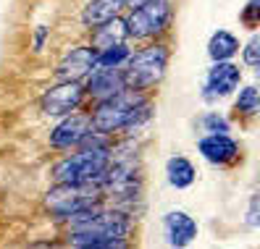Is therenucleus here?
<instances>
[{
    "label": "nucleus",
    "instance_id": "nucleus-1",
    "mask_svg": "<svg viewBox=\"0 0 260 249\" xmlns=\"http://www.w3.org/2000/svg\"><path fill=\"white\" fill-rule=\"evenodd\" d=\"M111 163V147H79V152L53 165L55 184H100Z\"/></svg>",
    "mask_w": 260,
    "mask_h": 249
},
{
    "label": "nucleus",
    "instance_id": "nucleus-2",
    "mask_svg": "<svg viewBox=\"0 0 260 249\" xmlns=\"http://www.w3.org/2000/svg\"><path fill=\"white\" fill-rule=\"evenodd\" d=\"M166 66H168V48L166 45H150V48L129 55L126 63L121 66L124 87L137 89V92H145L150 87H155L163 79Z\"/></svg>",
    "mask_w": 260,
    "mask_h": 249
},
{
    "label": "nucleus",
    "instance_id": "nucleus-3",
    "mask_svg": "<svg viewBox=\"0 0 260 249\" xmlns=\"http://www.w3.org/2000/svg\"><path fill=\"white\" fill-rule=\"evenodd\" d=\"M103 199L100 184H55L53 189L45 194V205L58 221H69L76 212L98 207Z\"/></svg>",
    "mask_w": 260,
    "mask_h": 249
},
{
    "label": "nucleus",
    "instance_id": "nucleus-4",
    "mask_svg": "<svg viewBox=\"0 0 260 249\" xmlns=\"http://www.w3.org/2000/svg\"><path fill=\"white\" fill-rule=\"evenodd\" d=\"M142 100V95L137 89H121L116 95L100 100L98 111L89 116L92 118V129L103 131V134H113V131H124L126 123L134 113V105Z\"/></svg>",
    "mask_w": 260,
    "mask_h": 249
},
{
    "label": "nucleus",
    "instance_id": "nucleus-5",
    "mask_svg": "<svg viewBox=\"0 0 260 249\" xmlns=\"http://www.w3.org/2000/svg\"><path fill=\"white\" fill-rule=\"evenodd\" d=\"M171 16H174V8L168 0H147V3L134 6L124 21H126L129 37L150 40V37L166 32L168 24H171Z\"/></svg>",
    "mask_w": 260,
    "mask_h": 249
},
{
    "label": "nucleus",
    "instance_id": "nucleus-6",
    "mask_svg": "<svg viewBox=\"0 0 260 249\" xmlns=\"http://www.w3.org/2000/svg\"><path fill=\"white\" fill-rule=\"evenodd\" d=\"M84 100V84L82 82H58L50 89H45L40 97V111L50 118H63L74 113Z\"/></svg>",
    "mask_w": 260,
    "mask_h": 249
},
{
    "label": "nucleus",
    "instance_id": "nucleus-7",
    "mask_svg": "<svg viewBox=\"0 0 260 249\" xmlns=\"http://www.w3.org/2000/svg\"><path fill=\"white\" fill-rule=\"evenodd\" d=\"M239 84H242V68L237 63H232V60H216L205 76L203 97L205 100L229 97L234 89H239Z\"/></svg>",
    "mask_w": 260,
    "mask_h": 249
},
{
    "label": "nucleus",
    "instance_id": "nucleus-8",
    "mask_svg": "<svg viewBox=\"0 0 260 249\" xmlns=\"http://www.w3.org/2000/svg\"><path fill=\"white\" fill-rule=\"evenodd\" d=\"M95 68V48L89 45H79V48H71L60 63L55 66V79L58 82H82L87 79V74Z\"/></svg>",
    "mask_w": 260,
    "mask_h": 249
},
{
    "label": "nucleus",
    "instance_id": "nucleus-9",
    "mask_svg": "<svg viewBox=\"0 0 260 249\" xmlns=\"http://www.w3.org/2000/svg\"><path fill=\"white\" fill-rule=\"evenodd\" d=\"M92 129V118L87 113H69L63 116V121L50 131V145L55 150H71L79 147V142L84 139V134Z\"/></svg>",
    "mask_w": 260,
    "mask_h": 249
},
{
    "label": "nucleus",
    "instance_id": "nucleus-10",
    "mask_svg": "<svg viewBox=\"0 0 260 249\" xmlns=\"http://www.w3.org/2000/svg\"><path fill=\"white\" fill-rule=\"evenodd\" d=\"M197 150L213 165H229L239 158V145L229 134H205L197 142Z\"/></svg>",
    "mask_w": 260,
    "mask_h": 249
},
{
    "label": "nucleus",
    "instance_id": "nucleus-11",
    "mask_svg": "<svg viewBox=\"0 0 260 249\" xmlns=\"http://www.w3.org/2000/svg\"><path fill=\"white\" fill-rule=\"evenodd\" d=\"M163 231L171 246H187L197 239V221L184 210H171L163 218Z\"/></svg>",
    "mask_w": 260,
    "mask_h": 249
},
{
    "label": "nucleus",
    "instance_id": "nucleus-12",
    "mask_svg": "<svg viewBox=\"0 0 260 249\" xmlns=\"http://www.w3.org/2000/svg\"><path fill=\"white\" fill-rule=\"evenodd\" d=\"M124 89V74L121 68H92L87 74V84H84V95L95 97V100H105Z\"/></svg>",
    "mask_w": 260,
    "mask_h": 249
},
{
    "label": "nucleus",
    "instance_id": "nucleus-13",
    "mask_svg": "<svg viewBox=\"0 0 260 249\" xmlns=\"http://www.w3.org/2000/svg\"><path fill=\"white\" fill-rule=\"evenodd\" d=\"M129 6V0H89L82 11V24L87 29H92L103 21H108L113 16H118L121 11Z\"/></svg>",
    "mask_w": 260,
    "mask_h": 249
},
{
    "label": "nucleus",
    "instance_id": "nucleus-14",
    "mask_svg": "<svg viewBox=\"0 0 260 249\" xmlns=\"http://www.w3.org/2000/svg\"><path fill=\"white\" fill-rule=\"evenodd\" d=\"M129 32H126V21L124 19H108L98 26H92V45L89 48L95 50H103V48H111V45H118V42H126Z\"/></svg>",
    "mask_w": 260,
    "mask_h": 249
},
{
    "label": "nucleus",
    "instance_id": "nucleus-15",
    "mask_svg": "<svg viewBox=\"0 0 260 249\" xmlns=\"http://www.w3.org/2000/svg\"><path fill=\"white\" fill-rule=\"evenodd\" d=\"M166 179L174 189H187V186L194 184L197 170H194L192 160H187L184 155H174V158H168V163H166Z\"/></svg>",
    "mask_w": 260,
    "mask_h": 249
},
{
    "label": "nucleus",
    "instance_id": "nucleus-16",
    "mask_svg": "<svg viewBox=\"0 0 260 249\" xmlns=\"http://www.w3.org/2000/svg\"><path fill=\"white\" fill-rule=\"evenodd\" d=\"M237 53H239V40L232 32H226V29H218L208 42V55L213 63L216 60H232Z\"/></svg>",
    "mask_w": 260,
    "mask_h": 249
},
{
    "label": "nucleus",
    "instance_id": "nucleus-17",
    "mask_svg": "<svg viewBox=\"0 0 260 249\" xmlns=\"http://www.w3.org/2000/svg\"><path fill=\"white\" fill-rule=\"evenodd\" d=\"M129 55H132V50L126 48V42H118V45H111V48L95 50V66L98 68H121Z\"/></svg>",
    "mask_w": 260,
    "mask_h": 249
},
{
    "label": "nucleus",
    "instance_id": "nucleus-18",
    "mask_svg": "<svg viewBox=\"0 0 260 249\" xmlns=\"http://www.w3.org/2000/svg\"><path fill=\"white\" fill-rule=\"evenodd\" d=\"M237 108V113L242 116H255L260 111V95H257V87L255 84H247V87H242L239 89V97L234 102Z\"/></svg>",
    "mask_w": 260,
    "mask_h": 249
},
{
    "label": "nucleus",
    "instance_id": "nucleus-19",
    "mask_svg": "<svg viewBox=\"0 0 260 249\" xmlns=\"http://www.w3.org/2000/svg\"><path fill=\"white\" fill-rule=\"evenodd\" d=\"M200 123H203V131H208V134H226L229 131V121L218 113H205Z\"/></svg>",
    "mask_w": 260,
    "mask_h": 249
},
{
    "label": "nucleus",
    "instance_id": "nucleus-20",
    "mask_svg": "<svg viewBox=\"0 0 260 249\" xmlns=\"http://www.w3.org/2000/svg\"><path fill=\"white\" fill-rule=\"evenodd\" d=\"M242 60H244V66H250V68H255V66L260 63V40H257V37H252L247 45H244Z\"/></svg>",
    "mask_w": 260,
    "mask_h": 249
},
{
    "label": "nucleus",
    "instance_id": "nucleus-21",
    "mask_svg": "<svg viewBox=\"0 0 260 249\" xmlns=\"http://www.w3.org/2000/svg\"><path fill=\"white\" fill-rule=\"evenodd\" d=\"M257 13H260V0H250V3L244 6V11L239 13V19L247 29H255L257 26Z\"/></svg>",
    "mask_w": 260,
    "mask_h": 249
},
{
    "label": "nucleus",
    "instance_id": "nucleus-22",
    "mask_svg": "<svg viewBox=\"0 0 260 249\" xmlns=\"http://www.w3.org/2000/svg\"><path fill=\"white\" fill-rule=\"evenodd\" d=\"M45 37H48V26H37V32H35V53H40V50H42Z\"/></svg>",
    "mask_w": 260,
    "mask_h": 249
},
{
    "label": "nucleus",
    "instance_id": "nucleus-23",
    "mask_svg": "<svg viewBox=\"0 0 260 249\" xmlns=\"http://www.w3.org/2000/svg\"><path fill=\"white\" fill-rule=\"evenodd\" d=\"M247 215H250L247 223H250V226H257V197L250 199V212H247Z\"/></svg>",
    "mask_w": 260,
    "mask_h": 249
},
{
    "label": "nucleus",
    "instance_id": "nucleus-24",
    "mask_svg": "<svg viewBox=\"0 0 260 249\" xmlns=\"http://www.w3.org/2000/svg\"><path fill=\"white\" fill-rule=\"evenodd\" d=\"M140 3H147V0H129V6L134 8V6H140Z\"/></svg>",
    "mask_w": 260,
    "mask_h": 249
}]
</instances>
